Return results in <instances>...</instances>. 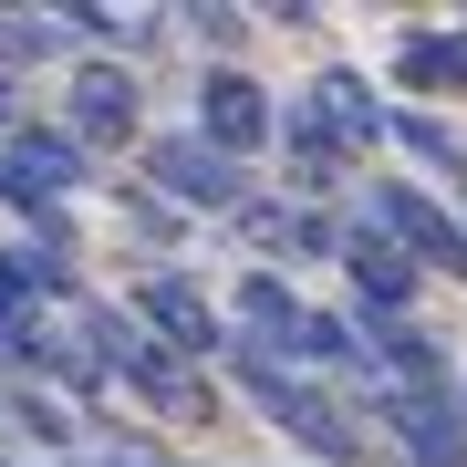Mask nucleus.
Segmentation results:
<instances>
[{
	"instance_id": "3",
	"label": "nucleus",
	"mask_w": 467,
	"mask_h": 467,
	"mask_svg": "<svg viewBox=\"0 0 467 467\" xmlns=\"http://www.w3.org/2000/svg\"><path fill=\"white\" fill-rule=\"evenodd\" d=\"M125 322L167 353V364H208V353H229L218 301H208L198 281H177V270H146V281H135V301H125Z\"/></svg>"
},
{
	"instance_id": "4",
	"label": "nucleus",
	"mask_w": 467,
	"mask_h": 467,
	"mask_svg": "<svg viewBox=\"0 0 467 467\" xmlns=\"http://www.w3.org/2000/svg\"><path fill=\"white\" fill-rule=\"evenodd\" d=\"M374 229L416 260V281H467V229H457V208H436L416 177H384V187H374Z\"/></svg>"
},
{
	"instance_id": "10",
	"label": "nucleus",
	"mask_w": 467,
	"mask_h": 467,
	"mask_svg": "<svg viewBox=\"0 0 467 467\" xmlns=\"http://www.w3.org/2000/svg\"><path fill=\"white\" fill-rule=\"evenodd\" d=\"M270 146L291 156V187H301V198H333V187H343V167H353V156L333 146V125L312 115V94L270 104Z\"/></svg>"
},
{
	"instance_id": "21",
	"label": "nucleus",
	"mask_w": 467,
	"mask_h": 467,
	"mask_svg": "<svg viewBox=\"0 0 467 467\" xmlns=\"http://www.w3.org/2000/svg\"><path fill=\"white\" fill-rule=\"evenodd\" d=\"M457 229H467V218H457Z\"/></svg>"
},
{
	"instance_id": "12",
	"label": "nucleus",
	"mask_w": 467,
	"mask_h": 467,
	"mask_svg": "<svg viewBox=\"0 0 467 467\" xmlns=\"http://www.w3.org/2000/svg\"><path fill=\"white\" fill-rule=\"evenodd\" d=\"M52 52H73L63 11H11V21H0V73H11V63H52Z\"/></svg>"
},
{
	"instance_id": "9",
	"label": "nucleus",
	"mask_w": 467,
	"mask_h": 467,
	"mask_svg": "<svg viewBox=\"0 0 467 467\" xmlns=\"http://www.w3.org/2000/svg\"><path fill=\"white\" fill-rule=\"evenodd\" d=\"M312 115L333 125V146H343V156H374V146H384V125H395V104L374 94V73H364V63H333V73L312 84Z\"/></svg>"
},
{
	"instance_id": "13",
	"label": "nucleus",
	"mask_w": 467,
	"mask_h": 467,
	"mask_svg": "<svg viewBox=\"0 0 467 467\" xmlns=\"http://www.w3.org/2000/svg\"><path fill=\"white\" fill-rule=\"evenodd\" d=\"M384 146L426 156L436 177H467V146H457V125H436V115H395V125H384Z\"/></svg>"
},
{
	"instance_id": "2",
	"label": "nucleus",
	"mask_w": 467,
	"mask_h": 467,
	"mask_svg": "<svg viewBox=\"0 0 467 467\" xmlns=\"http://www.w3.org/2000/svg\"><path fill=\"white\" fill-rule=\"evenodd\" d=\"M135 167H146V177H135V187H146V198H167L177 218H229L239 198H250V167H229V156H208L198 146V135H146V156H135Z\"/></svg>"
},
{
	"instance_id": "1",
	"label": "nucleus",
	"mask_w": 467,
	"mask_h": 467,
	"mask_svg": "<svg viewBox=\"0 0 467 467\" xmlns=\"http://www.w3.org/2000/svg\"><path fill=\"white\" fill-rule=\"evenodd\" d=\"M229 374H239V384L260 395V416L281 426V436H291L301 457H322V467H353V457H364V436H353V416H343L333 395H322L312 374H291L281 353H250V343H229Z\"/></svg>"
},
{
	"instance_id": "14",
	"label": "nucleus",
	"mask_w": 467,
	"mask_h": 467,
	"mask_svg": "<svg viewBox=\"0 0 467 467\" xmlns=\"http://www.w3.org/2000/svg\"><path fill=\"white\" fill-rule=\"evenodd\" d=\"M291 353H301V364H364V343H353V312H312V301H301Z\"/></svg>"
},
{
	"instance_id": "11",
	"label": "nucleus",
	"mask_w": 467,
	"mask_h": 467,
	"mask_svg": "<svg viewBox=\"0 0 467 467\" xmlns=\"http://www.w3.org/2000/svg\"><path fill=\"white\" fill-rule=\"evenodd\" d=\"M395 84L405 94H467V32H405L395 42Z\"/></svg>"
},
{
	"instance_id": "8",
	"label": "nucleus",
	"mask_w": 467,
	"mask_h": 467,
	"mask_svg": "<svg viewBox=\"0 0 467 467\" xmlns=\"http://www.w3.org/2000/svg\"><path fill=\"white\" fill-rule=\"evenodd\" d=\"M333 260H343V281H353V301H364V312H353V322H416V291H426V281H416V260H405L395 239L374 229V218H353Z\"/></svg>"
},
{
	"instance_id": "17",
	"label": "nucleus",
	"mask_w": 467,
	"mask_h": 467,
	"mask_svg": "<svg viewBox=\"0 0 467 467\" xmlns=\"http://www.w3.org/2000/svg\"><path fill=\"white\" fill-rule=\"evenodd\" d=\"M229 218H239V239H250V250H291V208H281V198H239Z\"/></svg>"
},
{
	"instance_id": "6",
	"label": "nucleus",
	"mask_w": 467,
	"mask_h": 467,
	"mask_svg": "<svg viewBox=\"0 0 467 467\" xmlns=\"http://www.w3.org/2000/svg\"><path fill=\"white\" fill-rule=\"evenodd\" d=\"M135 125H146V84H135V63H104V52H84V63H73L63 135L94 156V146H135Z\"/></svg>"
},
{
	"instance_id": "7",
	"label": "nucleus",
	"mask_w": 467,
	"mask_h": 467,
	"mask_svg": "<svg viewBox=\"0 0 467 467\" xmlns=\"http://www.w3.org/2000/svg\"><path fill=\"white\" fill-rule=\"evenodd\" d=\"M187 135H198L208 156H229V167H250V156L270 146V94H260L239 63H208V73H198V115H187Z\"/></svg>"
},
{
	"instance_id": "5",
	"label": "nucleus",
	"mask_w": 467,
	"mask_h": 467,
	"mask_svg": "<svg viewBox=\"0 0 467 467\" xmlns=\"http://www.w3.org/2000/svg\"><path fill=\"white\" fill-rule=\"evenodd\" d=\"M364 405H374V426L395 436L416 467H467V395L447 384V395H416V384H374L364 374Z\"/></svg>"
},
{
	"instance_id": "19",
	"label": "nucleus",
	"mask_w": 467,
	"mask_h": 467,
	"mask_svg": "<svg viewBox=\"0 0 467 467\" xmlns=\"http://www.w3.org/2000/svg\"><path fill=\"white\" fill-rule=\"evenodd\" d=\"M11 125H21V84L0 73V135H11Z\"/></svg>"
},
{
	"instance_id": "18",
	"label": "nucleus",
	"mask_w": 467,
	"mask_h": 467,
	"mask_svg": "<svg viewBox=\"0 0 467 467\" xmlns=\"http://www.w3.org/2000/svg\"><path fill=\"white\" fill-rule=\"evenodd\" d=\"M291 250H301V260H333V250H343V229H333L322 208H291Z\"/></svg>"
},
{
	"instance_id": "20",
	"label": "nucleus",
	"mask_w": 467,
	"mask_h": 467,
	"mask_svg": "<svg viewBox=\"0 0 467 467\" xmlns=\"http://www.w3.org/2000/svg\"><path fill=\"white\" fill-rule=\"evenodd\" d=\"M115 467H177V457H115Z\"/></svg>"
},
{
	"instance_id": "15",
	"label": "nucleus",
	"mask_w": 467,
	"mask_h": 467,
	"mask_svg": "<svg viewBox=\"0 0 467 467\" xmlns=\"http://www.w3.org/2000/svg\"><path fill=\"white\" fill-rule=\"evenodd\" d=\"M0 416H11V436H32V447H73V416L52 395H32V384H0Z\"/></svg>"
},
{
	"instance_id": "16",
	"label": "nucleus",
	"mask_w": 467,
	"mask_h": 467,
	"mask_svg": "<svg viewBox=\"0 0 467 467\" xmlns=\"http://www.w3.org/2000/svg\"><path fill=\"white\" fill-rule=\"evenodd\" d=\"M115 218H125L135 239H167V250H177V239H187V218H177L167 198H146V187H135V177H115Z\"/></svg>"
},
{
	"instance_id": "22",
	"label": "nucleus",
	"mask_w": 467,
	"mask_h": 467,
	"mask_svg": "<svg viewBox=\"0 0 467 467\" xmlns=\"http://www.w3.org/2000/svg\"><path fill=\"white\" fill-rule=\"evenodd\" d=\"M0 467H11V457H0Z\"/></svg>"
}]
</instances>
